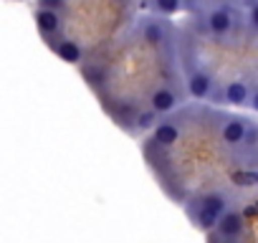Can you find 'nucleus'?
I'll return each mask as SVG.
<instances>
[{
	"mask_svg": "<svg viewBox=\"0 0 258 243\" xmlns=\"http://www.w3.org/2000/svg\"><path fill=\"white\" fill-rule=\"evenodd\" d=\"M248 106H250L253 111H258V89L250 91V101H248Z\"/></svg>",
	"mask_w": 258,
	"mask_h": 243,
	"instance_id": "nucleus-16",
	"label": "nucleus"
},
{
	"mask_svg": "<svg viewBox=\"0 0 258 243\" xmlns=\"http://www.w3.org/2000/svg\"><path fill=\"white\" fill-rule=\"evenodd\" d=\"M203 23H205V31H208L210 38L225 41V38L233 33V28H235V16H233V11L225 8V6H213V8L205 13Z\"/></svg>",
	"mask_w": 258,
	"mask_h": 243,
	"instance_id": "nucleus-2",
	"label": "nucleus"
},
{
	"mask_svg": "<svg viewBox=\"0 0 258 243\" xmlns=\"http://www.w3.org/2000/svg\"><path fill=\"white\" fill-rule=\"evenodd\" d=\"M41 8H48V11H61L66 6V0H38Z\"/></svg>",
	"mask_w": 258,
	"mask_h": 243,
	"instance_id": "nucleus-15",
	"label": "nucleus"
},
{
	"mask_svg": "<svg viewBox=\"0 0 258 243\" xmlns=\"http://www.w3.org/2000/svg\"><path fill=\"white\" fill-rule=\"evenodd\" d=\"M53 51L66 61V64H81L84 61V51H81V46L76 43V41H58L56 46H53Z\"/></svg>",
	"mask_w": 258,
	"mask_h": 243,
	"instance_id": "nucleus-11",
	"label": "nucleus"
},
{
	"mask_svg": "<svg viewBox=\"0 0 258 243\" xmlns=\"http://www.w3.org/2000/svg\"><path fill=\"white\" fill-rule=\"evenodd\" d=\"M215 228H218V233H220L223 240H233V238H238V235L243 233V215L230 208V210L223 213V218L218 220Z\"/></svg>",
	"mask_w": 258,
	"mask_h": 243,
	"instance_id": "nucleus-8",
	"label": "nucleus"
},
{
	"mask_svg": "<svg viewBox=\"0 0 258 243\" xmlns=\"http://www.w3.org/2000/svg\"><path fill=\"white\" fill-rule=\"evenodd\" d=\"M116 3H129V0H116Z\"/></svg>",
	"mask_w": 258,
	"mask_h": 243,
	"instance_id": "nucleus-18",
	"label": "nucleus"
},
{
	"mask_svg": "<svg viewBox=\"0 0 258 243\" xmlns=\"http://www.w3.org/2000/svg\"><path fill=\"white\" fill-rule=\"evenodd\" d=\"M157 119H160V114L147 106V109H142V111L135 114V125H137L140 132H145V130H155L157 127Z\"/></svg>",
	"mask_w": 258,
	"mask_h": 243,
	"instance_id": "nucleus-13",
	"label": "nucleus"
},
{
	"mask_svg": "<svg viewBox=\"0 0 258 243\" xmlns=\"http://www.w3.org/2000/svg\"><path fill=\"white\" fill-rule=\"evenodd\" d=\"M220 99H223V104H230V106H248V101H250L248 81H243V79L228 81L223 86V91H220Z\"/></svg>",
	"mask_w": 258,
	"mask_h": 243,
	"instance_id": "nucleus-6",
	"label": "nucleus"
},
{
	"mask_svg": "<svg viewBox=\"0 0 258 243\" xmlns=\"http://www.w3.org/2000/svg\"><path fill=\"white\" fill-rule=\"evenodd\" d=\"M36 26H38V31H41L46 38L53 36V33H58V28H61V16H58V11L38 8V11H36Z\"/></svg>",
	"mask_w": 258,
	"mask_h": 243,
	"instance_id": "nucleus-10",
	"label": "nucleus"
},
{
	"mask_svg": "<svg viewBox=\"0 0 258 243\" xmlns=\"http://www.w3.org/2000/svg\"><path fill=\"white\" fill-rule=\"evenodd\" d=\"M177 140H180V127L172 119L160 122V125L152 130V142L160 145V147H172V145H177Z\"/></svg>",
	"mask_w": 258,
	"mask_h": 243,
	"instance_id": "nucleus-9",
	"label": "nucleus"
},
{
	"mask_svg": "<svg viewBox=\"0 0 258 243\" xmlns=\"http://www.w3.org/2000/svg\"><path fill=\"white\" fill-rule=\"evenodd\" d=\"M225 210H230V200H228L223 193L213 190V193L198 195L195 205L187 208V215H190V220H192L195 228H200V230H213V228L218 225V220L223 218Z\"/></svg>",
	"mask_w": 258,
	"mask_h": 243,
	"instance_id": "nucleus-1",
	"label": "nucleus"
},
{
	"mask_svg": "<svg viewBox=\"0 0 258 243\" xmlns=\"http://www.w3.org/2000/svg\"><path fill=\"white\" fill-rule=\"evenodd\" d=\"M185 84H187V94L192 96V99H198V101H203V99H210L213 96V89H215V79L208 74V69H203L200 64H190L187 66V79H185Z\"/></svg>",
	"mask_w": 258,
	"mask_h": 243,
	"instance_id": "nucleus-3",
	"label": "nucleus"
},
{
	"mask_svg": "<svg viewBox=\"0 0 258 243\" xmlns=\"http://www.w3.org/2000/svg\"><path fill=\"white\" fill-rule=\"evenodd\" d=\"M235 3H240V6H253V3H258V0H235Z\"/></svg>",
	"mask_w": 258,
	"mask_h": 243,
	"instance_id": "nucleus-17",
	"label": "nucleus"
},
{
	"mask_svg": "<svg viewBox=\"0 0 258 243\" xmlns=\"http://www.w3.org/2000/svg\"><path fill=\"white\" fill-rule=\"evenodd\" d=\"M177 106H180V96H177V91L172 86L162 84V86H155L152 89V94H150V109H155L160 116L175 111Z\"/></svg>",
	"mask_w": 258,
	"mask_h": 243,
	"instance_id": "nucleus-5",
	"label": "nucleus"
},
{
	"mask_svg": "<svg viewBox=\"0 0 258 243\" xmlns=\"http://www.w3.org/2000/svg\"><path fill=\"white\" fill-rule=\"evenodd\" d=\"M248 132H250V122L245 116H238V114L225 116V122L220 125V140L228 147H240L245 142Z\"/></svg>",
	"mask_w": 258,
	"mask_h": 243,
	"instance_id": "nucleus-4",
	"label": "nucleus"
},
{
	"mask_svg": "<svg viewBox=\"0 0 258 243\" xmlns=\"http://www.w3.org/2000/svg\"><path fill=\"white\" fill-rule=\"evenodd\" d=\"M245 26H248L250 33H258V3L248 6V11H245Z\"/></svg>",
	"mask_w": 258,
	"mask_h": 243,
	"instance_id": "nucleus-14",
	"label": "nucleus"
},
{
	"mask_svg": "<svg viewBox=\"0 0 258 243\" xmlns=\"http://www.w3.org/2000/svg\"><path fill=\"white\" fill-rule=\"evenodd\" d=\"M142 41L152 43V46H162L165 41H170V23L165 18H150L142 23Z\"/></svg>",
	"mask_w": 258,
	"mask_h": 243,
	"instance_id": "nucleus-7",
	"label": "nucleus"
},
{
	"mask_svg": "<svg viewBox=\"0 0 258 243\" xmlns=\"http://www.w3.org/2000/svg\"><path fill=\"white\" fill-rule=\"evenodd\" d=\"M150 8L162 16V18H170V16H177L182 11V0H147Z\"/></svg>",
	"mask_w": 258,
	"mask_h": 243,
	"instance_id": "nucleus-12",
	"label": "nucleus"
}]
</instances>
